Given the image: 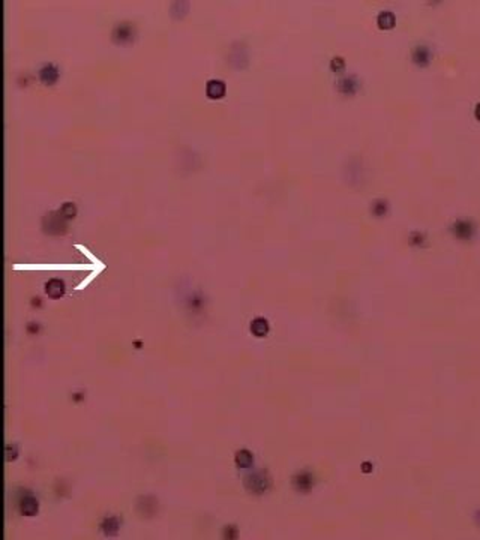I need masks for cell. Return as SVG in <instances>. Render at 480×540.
I'll return each instance as SVG.
<instances>
[{
    "label": "cell",
    "mask_w": 480,
    "mask_h": 540,
    "mask_svg": "<svg viewBox=\"0 0 480 540\" xmlns=\"http://www.w3.org/2000/svg\"><path fill=\"white\" fill-rule=\"evenodd\" d=\"M41 81L45 83V84H53L54 81L57 80V68L53 66V65H45L39 72Z\"/></svg>",
    "instance_id": "obj_4"
},
{
    "label": "cell",
    "mask_w": 480,
    "mask_h": 540,
    "mask_svg": "<svg viewBox=\"0 0 480 540\" xmlns=\"http://www.w3.org/2000/svg\"><path fill=\"white\" fill-rule=\"evenodd\" d=\"M474 113H476V117H477V120H480V104L477 105V107H476V111H474Z\"/></svg>",
    "instance_id": "obj_10"
},
{
    "label": "cell",
    "mask_w": 480,
    "mask_h": 540,
    "mask_svg": "<svg viewBox=\"0 0 480 540\" xmlns=\"http://www.w3.org/2000/svg\"><path fill=\"white\" fill-rule=\"evenodd\" d=\"M206 93L212 99H219V98H222L225 95V84L218 80L209 81L207 86H206Z\"/></svg>",
    "instance_id": "obj_2"
},
{
    "label": "cell",
    "mask_w": 480,
    "mask_h": 540,
    "mask_svg": "<svg viewBox=\"0 0 480 540\" xmlns=\"http://www.w3.org/2000/svg\"><path fill=\"white\" fill-rule=\"evenodd\" d=\"M45 293L51 299H60L65 294V284L60 279H50L45 284Z\"/></svg>",
    "instance_id": "obj_1"
},
{
    "label": "cell",
    "mask_w": 480,
    "mask_h": 540,
    "mask_svg": "<svg viewBox=\"0 0 480 540\" xmlns=\"http://www.w3.org/2000/svg\"><path fill=\"white\" fill-rule=\"evenodd\" d=\"M60 213L65 216V218H72V216H75V213H77V209H75V206L74 204H71V203H66V204H63L62 206V210H60Z\"/></svg>",
    "instance_id": "obj_8"
},
{
    "label": "cell",
    "mask_w": 480,
    "mask_h": 540,
    "mask_svg": "<svg viewBox=\"0 0 480 540\" xmlns=\"http://www.w3.org/2000/svg\"><path fill=\"white\" fill-rule=\"evenodd\" d=\"M21 513L26 516H33L38 512V503L33 497H24L20 503Z\"/></svg>",
    "instance_id": "obj_3"
},
{
    "label": "cell",
    "mask_w": 480,
    "mask_h": 540,
    "mask_svg": "<svg viewBox=\"0 0 480 540\" xmlns=\"http://www.w3.org/2000/svg\"><path fill=\"white\" fill-rule=\"evenodd\" d=\"M378 26L381 29H392L395 26V15L392 12H383V14H380Z\"/></svg>",
    "instance_id": "obj_6"
},
{
    "label": "cell",
    "mask_w": 480,
    "mask_h": 540,
    "mask_svg": "<svg viewBox=\"0 0 480 540\" xmlns=\"http://www.w3.org/2000/svg\"><path fill=\"white\" fill-rule=\"evenodd\" d=\"M236 461H237V464H239L240 467H248L249 464H251V461H252V458H251V455L248 453V452H240V453H237V458H236Z\"/></svg>",
    "instance_id": "obj_9"
},
{
    "label": "cell",
    "mask_w": 480,
    "mask_h": 540,
    "mask_svg": "<svg viewBox=\"0 0 480 540\" xmlns=\"http://www.w3.org/2000/svg\"><path fill=\"white\" fill-rule=\"evenodd\" d=\"M117 527H119V522H117V519H116V518H110V519H105V522H104V525H102V528H104V531H105L107 534H116V531H117Z\"/></svg>",
    "instance_id": "obj_7"
},
{
    "label": "cell",
    "mask_w": 480,
    "mask_h": 540,
    "mask_svg": "<svg viewBox=\"0 0 480 540\" xmlns=\"http://www.w3.org/2000/svg\"><path fill=\"white\" fill-rule=\"evenodd\" d=\"M251 330H252V333L257 335V336H264V335L267 333V330H269L267 321L263 320V318L254 320L252 321V324H251Z\"/></svg>",
    "instance_id": "obj_5"
}]
</instances>
